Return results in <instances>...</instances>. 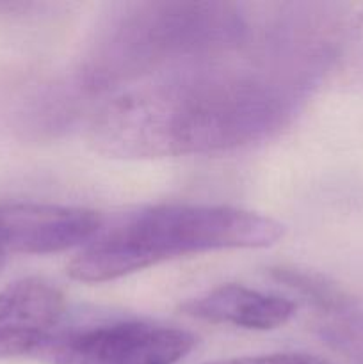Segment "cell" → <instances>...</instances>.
Returning a JSON list of instances; mask_svg holds the SVG:
<instances>
[{
    "mask_svg": "<svg viewBox=\"0 0 363 364\" xmlns=\"http://www.w3.org/2000/svg\"><path fill=\"white\" fill-rule=\"evenodd\" d=\"M285 107L280 92L256 78H178L107 103L91 128L93 142L134 159L221 151L280 127Z\"/></svg>",
    "mask_w": 363,
    "mask_h": 364,
    "instance_id": "6da1fadb",
    "label": "cell"
},
{
    "mask_svg": "<svg viewBox=\"0 0 363 364\" xmlns=\"http://www.w3.org/2000/svg\"><path fill=\"white\" fill-rule=\"evenodd\" d=\"M283 237L270 217L231 206L164 205L100 231L68 265L73 279L105 283L180 256L269 247Z\"/></svg>",
    "mask_w": 363,
    "mask_h": 364,
    "instance_id": "7a4b0ae2",
    "label": "cell"
},
{
    "mask_svg": "<svg viewBox=\"0 0 363 364\" xmlns=\"http://www.w3.org/2000/svg\"><path fill=\"white\" fill-rule=\"evenodd\" d=\"M184 329L146 320H110L57 329L34 359L46 364H177L194 348Z\"/></svg>",
    "mask_w": 363,
    "mask_h": 364,
    "instance_id": "3957f363",
    "label": "cell"
},
{
    "mask_svg": "<svg viewBox=\"0 0 363 364\" xmlns=\"http://www.w3.org/2000/svg\"><path fill=\"white\" fill-rule=\"evenodd\" d=\"M102 224L100 213L78 206L0 201V267L9 256L52 255L88 245Z\"/></svg>",
    "mask_w": 363,
    "mask_h": 364,
    "instance_id": "277c9868",
    "label": "cell"
},
{
    "mask_svg": "<svg viewBox=\"0 0 363 364\" xmlns=\"http://www.w3.org/2000/svg\"><path fill=\"white\" fill-rule=\"evenodd\" d=\"M66 302L59 288L41 277H25L0 290V359L36 358L60 327Z\"/></svg>",
    "mask_w": 363,
    "mask_h": 364,
    "instance_id": "5b68a950",
    "label": "cell"
},
{
    "mask_svg": "<svg viewBox=\"0 0 363 364\" xmlns=\"http://www.w3.org/2000/svg\"><path fill=\"white\" fill-rule=\"evenodd\" d=\"M187 316L249 331H273L294 316L295 304L274 294L242 284H221L182 304Z\"/></svg>",
    "mask_w": 363,
    "mask_h": 364,
    "instance_id": "8992f818",
    "label": "cell"
},
{
    "mask_svg": "<svg viewBox=\"0 0 363 364\" xmlns=\"http://www.w3.org/2000/svg\"><path fill=\"white\" fill-rule=\"evenodd\" d=\"M209 364H333L327 359L312 354H267V355H248V358L224 359V361Z\"/></svg>",
    "mask_w": 363,
    "mask_h": 364,
    "instance_id": "52a82bcc",
    "label": "cell"
}]
</instances>
